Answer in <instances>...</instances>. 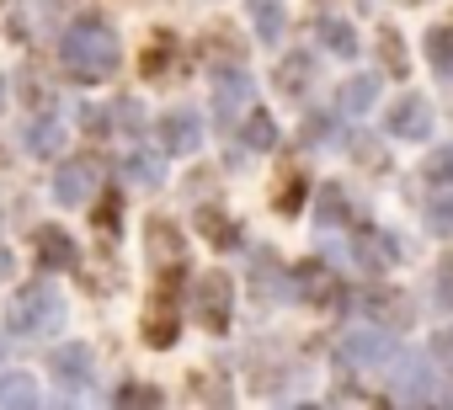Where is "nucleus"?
I'll list each match as a JSON object with an SVG mask.
<instances>
[{"label":"nucleus","mask_w":453,"mask_h":410,"mask_svg":"<svg viewBox=\"0 0 453 410\" xmlns=\"http://www.w3.org/2000/svg\"><path fill=\"white\" fill-rule=\"evenodd\" d=\"M59 59H65V75L75 80V86H96V80H107L112 70H118V33L107 27V17H81V22H70L65 27V38H59Z\"/></svg>","instance_id":"nucleus-1"},{"label":"nucleus","mask_w":453,"mask_h":410,"mask_svg":"<svg viewBox=\"0 0 453 410\" xmlns=\"http://www.w3.org/2000/svg\"><path fill=\"white\" fill-rule=\"evenodd\" d=\"M59 325H65V299L49 283H27L22 293H12V304H6L12 336H54Z\"/></svg>","instance_id":"nucleus-2"},{"label":"nucleus","mask_w":453,"mask_h":410,"mask_svg":"<svg viewBox=\"0 0 453 410\" xmlns=\"http://www.w3.org/2000/svg\"><path fill=\"white\" fill-rule=\"evenodd\" d=\"M181 272H160V288H155V299H150V309H144V341L150 346H176V336H181Z\"/></svg>","instance_id":"nucleus-3"},{"label":"nucleus","mask_w":453,"mask_h":410,"mask_svg":"<svg viewBox=\"0 0 453 410\" xmlns=\"http://www.w3.org/2000/svg\"><path fill=\"white\" fill-rule=\"evenodd\" d=\"M395 336H389V325H363V330H347L342 336V346H336V362H342V373H352V368H389L395 362Z\"/></svg>","instance_id":"nucleus-4"},{"label":"nucleus","mask_w":453,"mask_h":410,"mask_svg":"<svg viewBox=\"0 0 453 410\" xmlns=\"http://www.w3.org/2000/svg\"><path fill=\"white\" fill-rule=\"evenodd\" d=\"M389 378H395V394L405 399V405H432L437 399V368H432V357L426 352H395V362H389Z\"/></svg>","instance_id":"nucleus-5"},{"label":"nucleus","mask_w":453,"mask_h":410,"mask_svg":"<svg viewBox=\"0 0 453 410\" xmlns=\"http://www.w3.org/2000/svg\"><path fill=\"white\" fill-rule=\"evenodd\" d=\"M230 304H235V283L224 277V272H203L197 277V293H192V315L213 330V336H224L230 330Z\"/></svg>","instance_id":"nucleus-6"},{"label":"nucleus","mask_w":453,"mask_h":410,"mask_svg":"<svg viewBox=\"0 0 453 410\" xmlns=\"http://www.w3.org/2000/svg\"><path fill=\"white\" fill-rule=\"evenodd\" d=\"M96 186H102V165H96L91 155H75V160H65V165L54 171V197L65 202V209H81V202H91Z\"/></svg>","instance_id":"nucleus-7"},{"label":"nucleus","mask_w":453,"mask_h":410,"mask_svg":"<svg viewBox=\"0 0 453 410\" xmlns=\"http://www.w3.org/2000/svg\"><path fill=\"white\" fill-rule=\"evenodd\" d=\"M357 309H363V320H373V325H389V330H405V325L416 320L411 299H405L400 288H384V283L363 288V293H357Z\"/></svg>","instance_id":"nucleus-8"},{"label":"nucleus","mask_w":453,"mask_h":410,"mask_svg":"<svg viewBox=\"0 0 453 410\" xmlns=\"http://www.w3.org/2000/svg\"><path fill=\"white\" fill-rule=\"evenodd\" d=\"M294 293H299L304 304H315V309H336V304H342V283H336V272H331L320 256H310V262L294 267Z\"/></svg>","instance_id":"nucleus-9"},{"label":"nucleus","mask_w":453,"mask_h":410,"mask_svg":"<svg viewBox=\"0 0 453 410\" xmlns=\"http://www.w3.org/2000/svg\"><path fill=\"white\" fill-rule=\"evenodd\" d=\"M251 91H257V80L246 70H224L213 80V118H219V128H235V118L251 107Z\"/></svg>","instance_id":"nucleus-10"},{"label":"nucleus","mask_w":453,"mask_h":410,"mask_svg":"<svg viewBox=\"0 0 453 410\" xmlns=\"http://www.w3.org/2000/svg\"><path fill=\"white\" fill-rule=\"evenodd\" d=\"M384 128H389L395 139H411V144L426 139V133H432V102H426L421 91H405V96L384 112Z\"/></svg>","instance_id":"nucleus-11"},{"label":"nucleus","mask_w":453,"mask_h":410,"mask_svg":"<svg viewBox=\"0 0 453 410\" xmlns=\"http://www.w3.org/2000/svg\"><path fill=\"white\" fill-rule=\"evenodd\" d=\"M49 373L59 378V389H86V383H91V373H96L91 346H81V341L54 346V352H49Z\"/></svg>","instance_id":"nucleus-12"},{"label":"nucleus","mask_w":453,"mask_h":410,"mask_svg":"<svg viewBox=\"0 0 453 410\" xmlns=\"http://www.w3.org/2000/svg\"><path fill=\"white\" fill-rule=\"evenodd\" d=\"M352 262L363 267V272H384V267H395L400 262V240L395 235H384V230H357V240H352Z\"/></svg>","instance_id":"nucleus-13"},{"label":"nucleus","mask_w":453,"mask_h":410,"mask_svg":"<svg viewBox=\"0 0 453 410\" xmlns=\"http://www.w3.org/2000/svg\"><path fill=\"white\" fill-rule=\"evenodd\" d=\"M160 144H165L171 155H197V144H203V118L187 112V107L165 112V118H160Z\"/></svg>","instance_id":"nucleus-14"},{"label":"nucleus","mask_w":453,"mask_h":410,"mask_svg":"<svg viewBox=\"0 0 453 410\" xmlns=\"http://www.w3.org/2000/svg\"><path fill=\"white\" fill-rule=\"evenodd\" d=\"M33 246H38V267H43V272H70V267L81 262L75 240H70L59 224H43V230L33 235Z\"/></svg>","instance_id":"nucleus-15"},{"label":"nucleus","mask_w":453,"mask_h":410,"mask_svg":"<svg viewBox=\"0 0 453 410\" xmlns=\"http://www.w3.org/2000/svg\"><path fill=\"white\" fill-rule=\"evenodd\" d=\"M144 246H150V262H155L160 272H181V230H176L171 219H150Z\"/></svg>","instance_id":"nucleus-16"},{"label":"nucleus","mask_w":453,"mask_h":410,"mask_svg":"<svg viewBox=\"0 0 453 410\" xmlns=\"http://www.w3.org/2000/svg\"><path fill=\"white\" fill-rule=\"evenodd\" d=\"M373 102H379V75H352V80H342V96H336V107H342V118H368L373 112Z\"/></svg>","instance_id":"nucleus-17"},{"label":"nucleus","mask_w":453,"mask_h":410,"mask_svg":"<svg viewBox=\"0 0 453 410\" xmlns=\"http://www.w3.org/2000/svg\"><path fill=\"white\" fill-rule=\"evenodd\" d=\"M251 277H257V288H262V299H278V304H288V299H299V293H294V272H283V267H273V256H267V251H257V256H251Z\"/></svg>","instance_id":"nucleus-18"},{"label":"nucleus","mask_w":453,"mask_h":410,"mask_svg":"<svg viewBox=\"0 0 453 410\" xmlns=\"http://www.w3.org/2000/svg\"><path fill=\"white\" fill-rule=\"evenodd\" d=\"M22 149L54 160V155L65 149V123H59V118H33V123L22 128Z\"/></svg>","instance_id":"nucleus-19"},{"label":"nucleus","mask_w":453,"mask_h":410,"mask_svg":"<svg viewBox=\"0 0 453 410\" xmlns=\"http://www.w3.org/2000/svg\"><path fill=\"white\" fill-rule=\"evenodd\" d=\"M315 219H320V230H336V224H347V219H352L347 192H342L336 181H326V186L315 192Z\"/></svg>","instance_id":"nucleus-20"},{"label":"nucleus","mask_w":453,"mask_h":410,"mask_svg":"<svg viewBox=\"0 0 453 410\" xmlns=\"http://www.w3.org/2000/svg\"><path fill=\"white\" fill-rule=\"evenodd\" d=\"M241 139H246V149H257V155L278 149V118H273V112H246Z\"/></svg>","instance_id":"nucleus-21"},{"label":"nucleus","mask_w":453,"mask_h":410,"mask_svg":"<svg viewBox=\"0 0 453 410\" xmlns=\"http://www.w3.org/2000/svg\"><path fill=\"white\" fill-rule=\"evenodd\" d=\"M38 405V383L27 373H0V410H27Z\"/></svg>","instance_id":"nucleus-22"},{"label":"nucleus","mask_w":453,"mask_h":410,"mask_svg":"<svg viewBox=\"0 0 453 410\" xmlns=\"http://www.w3.org/2000/svg\"><path fill=\"white\" fill-rule=\"evenodd\" d=\"M315 38H320V43H326V54H336V59H357V49H363V43H357V33H352L347 22H336V17H326Z\"/></svg>","instance_id":"nucleus-23"},{"label":"nucleus","mask_w":453,"mask_h":410,"mask_svg":"<svg viewBox=\"0 0 453 410\" xmlns=\"http://www.w3.org/2000/svg\"><path fill=\"white\" fill-rule=\"evenodd\" d=\"M251 22H257V38H262V43H278L283 27H288V17H283L278 0H251Z\"/></svg>","instance_id":"nucleus-24"},{"label":"nucleus","mask_w":453,"mask_h":410,"mask_svg":"<svg viewBox=\"0 0 453 410\" xmlns=\"http://www.w3.org/2000/svg\"><path fill=\"white\" fill-rule=\"evenodd\" d=\"M171 59H176V38L171 33H155V43L144 49V80H165L171 75Z\"/></svg>","instance_id":"nucleus-25"},{"label":"nucleus","mask_w":453,"mask_h":410,"mask_svg":"<svg viewBox=\"0 0 453 410\" xmlns=\"http://www.w3.org/2000/svg\"><path fill=\"white\" fill-rule=\"evenodd\" d=\"M278 91L283 96H304L310 91V54H288L278 65Z\"/></svg>","instance_id":"nucleus-26"},{"label":"nucleus","mask_w":453,"mask_h":410,"mask_svg":"<svg viewBox=\"0 0 453 410\" xmlns=\"http://www.w3.org/2000/svg\"><path fill=\"white\" fill-rule=\"evenodd\" d=\"M426 59H432L437 75H453V22H442V27L426 33Z\"/></svg>","instance_id":"nucleus-27"},{"label":"nucleus","mask_w":453,"mask_h":410,"mask_svg":"<svg viewBox=\"0 0 453 410\" xmlns=\"http://www.w3.org/2000/svg\"><path fill=\"white\" fill-rule=\"evenodd\" d=\"M379 59H384V70H389L395 80H411V65H405V49H400V33H395V27L379 33Z\"/></svg>","instance_id":"nucleus-28"},{"label":"nucleus","mask_w":453,"mask_h":410,"mask_svg":"<svg viewBox=\"0 0 453 410\" xmlns=\"http://www.w3.org/2000/svg\"><path fill=\"white\" fill-rule=\"evenodd\" d=\"M128 176L144 181V186H160V181H165V165H160L155 149H134V155H128Z\"/></svg>","instance_id":"nucleus-29"},{"label":"nucleus","mask_w":453,"mask_h":410,"mask_svg":"<svg viewBox=\"0 0 453 410\" xmlns=\"http://www.w3.org/2000/svg\"><path fill=\"white\" fill-rule=\"evenodd\" d=\"M432 362L442 368V399L453 405V330H442V336H432Z\"/></svg>","instance_id":"nucleus-30"},{"label":"nucleus","mask_w":453,"mask_h":410,"mask_svg":"<svg viewBox=\"0 0 453 410\" xmlns=\"http://www.w3.org/2000/svg\"><path fill=\"white\" fill-rule=\"evenodd\" d=\"M197 230H203V235H208L213 246H235V224L224 219L219 209H203V214H197Z\"/></svg>","instance_id":"nucleus-31"},{"label":"nucleus","mask_w":453,"mask_h":410,"mask_svg":"<svg viewBox=\"0 0 453 410\" xmlns=\"http://www.w3.org/2000/svg\"><path fill=\"white\" fill-rule=\"evenodd\" d=\"M336 139H342V128H336L331 112H310L304 118V144H336Z\"/></svg>","instance_id":"nucleus-32"},{"label":"nucleus","mask_w":453,"mask_h":410,"mask_svg":"<svg viewBox=\"0 0 453 410\" xmlns=\"http://www.w3.org/2000/svg\"><path fill=\"white\" fill-rule=\"evenodd\" d=\"M118 405H139V410H155L165 394L155 389V383H118V394H112Z\"/></svg>","instance_id":"nucleus-33"},{"label":"nucleus","mask_w":453,"mask_h":410,"mask_svg":"<svg viewBox=\"0 0 453 410\" xmlns=\"http://www.w3.org/2000/svg\"><path fill=\"white\" fill-rule=\"evenodd\" d=\"M421 176H426L432 186H448V181H453V144L432 149V155H426V165H421Z\"/></svg>","instance_id":"nucleus-34"},{"label":"nucleus","mask_w":453,"mask_h":410,"mask_svg":"<svg viewBox=\"0 0 453 410\" xmlns=\"http://www.w3.org/2000/svg\"><path fill=\"white\" fill-rule=\"evenodd\" d=\"M91 219H96V230H102V235H118V230H123V202L107 192L96 209H91Z\"/></svg>","instance_id":"nucleus-35"},{"label":"nucleus","mask_w":453,"mask_h":410,"mask_svg":"<svg viewBox=\"0 0 453 410\" xmlns=\"http://www.w3.org/2000/svg\"><path fill=\"white\" fill-rule=\"evenodd\" d=\"M426 230L432 235H448L453 230V197H432L426 202Z\"/></svg>","instance_id":"nucleus-36"},{"label":"nucleus","mask_w":453,"mask_h":410,"mask_svg":"<svg viewBox=\"0 0 453 410\" xmlns=\"http://www.w3.org/2000/svg\"><path fill=\"white\" fill-rule=\"evenodd\" d=\"M81 128H86L91 139H102V133H112V112H102V107H86V112H81Z\"/></svg>","instance_id":"nucleus-37"},{"label":"nucleus","mask_w":453,"mask_h":410,"mask_svg":"<svg viewBox=\"0 0 453 410\" xmlns=\"http://www.w3.org/2000/svg\"><path fill=\"white\" fill-rule=\"evenodd\" d=\"M437 304H442V309H453V262H442V267H437Z\"/></svg>","instance_id":"nucleus-38"},{"label":"nucleus","mask_w":453,"mask_h":410,"mask_svg":"<svg viewBox=\"0 0 453 410\" xmlns=\"http://www.w3.org/2000/svg\"><path fill=\"white\" fill-rule=\"evenodd\" d=\"M118 118H123V128H128V133H139V128H144V118H139V102H134V96H123V102H118Z\"/></svg>","instance_id":"nucleus-39"},{"label":"nucleus","mask_w":453,"mask_h":410,"mask_svg":"<svg viewBox=\"0 0 453 410\" xmlns=\"http://www.w3.org/2000/svg\"><path fill=\"white\" fill-rule=\"evenodd\" d=\"M299 202H304V181H288V186H283V209H278V214H299Z\"/></svg>","instance_id":"nucleus-40"},{"label":"nucleus","mask_w":453,"mask_h":410,"mask_svg":"<svg viewBox=\"0 0 453 410\" xmlns=\"http://www.w3.org/2000/svg\"><path fill=\"white\" fill-rule=\"evenodd\" d=\"M6 277H12V251L0 246V283H6Z\"/></svg>","instance_id":"nucleus-41"},{"label":"nucleus","mask_w":453,"mask_h":410,"mask_svg":"<svg viewBox=\"0 0 453 410\" xmlns=\"http://www.w3.org/2000/svg\"><path fill=\"white\" fill-rule=\"evenodd\" d=\"M0 91H6V80H0Z\"/></svg>","instance_id":"nucleus-42"},{"label":"nucleus","mask_w":453,"mask_h":410,"mask_svg":"<svg viewBox=\"0 0 453 410\" xmlns=\"http://www.w3.org/2000/svg\"><path fill=\"white\" fill-rule=\"evenodd\" d=\"M0 346H6V341H0Z\"/></svg>","instance_id":"nucleus-43"}]
</instances>
